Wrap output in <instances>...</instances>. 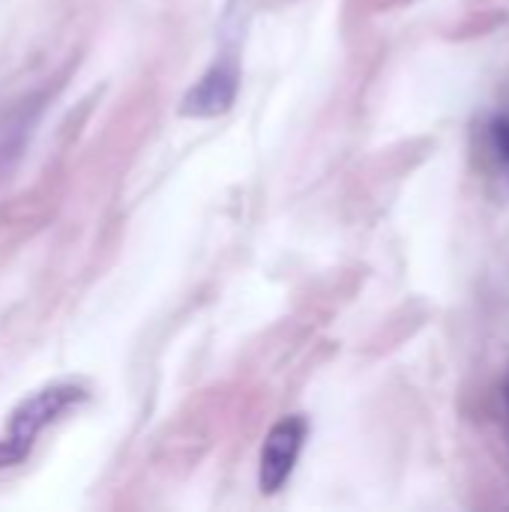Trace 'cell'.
Segmentation results:
<instances>
[{"label": "cell", "instance_id": "cell-1", "mask_svg": "<svg viewBox=\"0 0 509 512\" xmlns=\"http://www.w3.org/2000/svg\"><path fill=\"white\" fill-rule=\"evenodd\" d=\"M81 399H84V390L81 387L54 384V387L39 390L27 402H21L18 411L9 420L6 438L0 441V468H12V465L24 462L27 453L33 450L36 438L42 435V429H48L51 423H57Z\"/></svg>", "mask_w": 509, "mask_h": 512}, {"label": "cell", "instance_id": "cell-4", "mask_svg": "<svg viewBox=\"0 0 509 512\" xmlns=\"http://www.w3.org/2000/svg\"><path fill=\"white\" fill-rule=\"evenodd\" d=\"M30 123H33V117L27 114V108H18L15 114H9L0 123V162L3 165H6L9 156H18V150L24 144V135L30 132Z\"/></svg>", "mask_w": 509, "mask_h": 512}, {"label": "cell", "instance_id": "cell-3", "mask_svg": "<svg viewBox=\"0 0 509 512\" xmlns=\"http://www.w3.org/2000/svg\"><path fill=\"white\" fill-rule=\"evenodd\" d=\"M237 87H240V69H237V60L234 57H222L216 60L204 75L201 81L186 93L183 99V114L189 117H216L222 111L231 108L234 96H237Z\"/></svg>", "mask_w": 509, "mask_h": 512}, {"label": "cell", "instance_id": "cell-5", "mask_svg": "<svg viewBox=\"0 0 509 512\" xmlns=\"http://www.w3.org/2000/svg\"><path fill=\"white\" fill-rule=\"evenodd\" d=\"M492 147H495L498 159L509 165V117H498L492 123Z\"/></svg>", "mask_w": 509, "mask_h": 512}, {"label": "cell", "instance_id": "cell-6", "mask_svg": "<svg viewBox=\"0 0 509 512\" xmlns=\"http://www.w3.org/2000/svg\"><path fill=\"white\" fill-rule=\"evenodd\" d=\"M507 405H509V381H507Z\"/></svg>", "mask_w": 509, "mask_h": 512}, {"label": "cell", "instance_id": "cell-2", "mask_svg": "<svg viewBox=\"0 0 509 512\" xmlns=\"http://www.w3.org/2000/svg\"><path fill=\"white\" fill-rule=\"evenodd\" d=\"M306 432H309V426L303 417H285L270 429L264 450H261V477H258L264 495H273L288 483V477L300 459V450L306 444Z\"/></svg>", "mask_w": 509, "mask_h": 512}]
</instances>
